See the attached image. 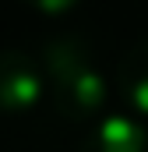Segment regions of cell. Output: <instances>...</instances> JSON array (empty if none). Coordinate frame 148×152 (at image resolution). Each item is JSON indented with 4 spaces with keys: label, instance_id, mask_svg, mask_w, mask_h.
<instances>
[{
    "label": "cell",
    "instance_id": "4",
    "mask_svg": "<svg viewBox=\"0 0 148 152\" xmlns=\"http://www.w3.org/2000/svg\"><path fill=\"white\" fill-rule=\"evenodd\" d=\"M116 92L134 117L148 120V39L134 42L116 64Z\"/></svg>",
    "mask_w": 148,
    "mask_h": 152
},
{
    "label": "cell",
    "instance_id": "5",
    "mask_svg": "<svg viewBox=\"0 0 148 152\" xmlns=\"http://www.w3.org/2000/svg\"><path fill=\"white\" fill-rule=\"evenodd\" d=\"M25 4L32 11H39V14H67V11H74L85 0H25Z\"/></svg>",
    "mask_w": 148,
    "mask_h": 152
},
{
    "label": "cell",
    "instance_id": "2",
    "mask_svg": "<svg viewBox=\"0 0 148 152\" xmlns=\"http://www.w3.org/2000/svg\"><path fill=\"white\" fill-rule=\"evenodd\" d=\"M46 99V71L25 50H0V117H28Z\"/></svg>",
    "mask_w": 148,
    "mask_h": 152
},
{
    "label": "cell",
    "instance_id": "3",
    "mask_svg": "<svg viewBox=\"0 0 148 152\" xmlns=\"http://www.w3.org/2000/svg\"><path fill=\"white\" fill-rule=\"evenodd\" d=\"M78 152H148V127L141 117H127V113L102 117L85 134Z\"/></svg>",
    "mask_w": 148,
    "mask_h": 152
},
{
    "label": "cell",
    "instance_id": "1",
    "mask_svg": "<svg viewBox=\"0 0 148 152\" xmlns=\"http://www.w3.org/2000/svg\"><path fill=\"white\" fill-rule=\"evenodd\" d=\"M42 71L53 110L67 120H92L106 110L110 85L95 60L92 42L78 32H64L42 42Z\"/></svg>",
    "mask_w": 148,
    "mask_h": 152
}]
</instances>
